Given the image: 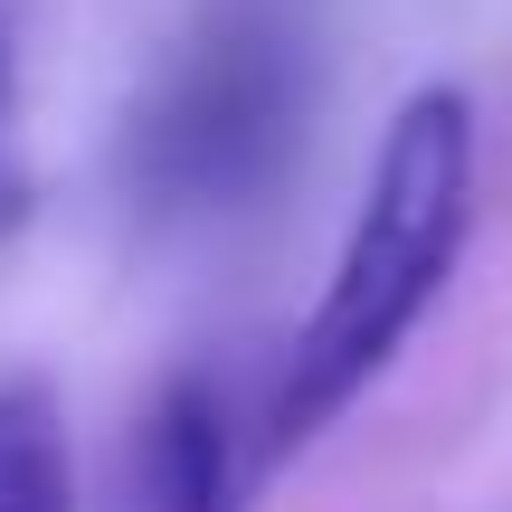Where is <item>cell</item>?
Masks as SVG:
<instances>
[{"label": "cell", "mask_w": 512, "mask_h": 512, "mask_svg": "<svg viewBox=\"0 0 512 512\" xmlns=\"http://www.w3.org/2000/svg\"><path fill=\"white\" fill-rule=\"evenodd\" d=\"M313 105V57L275 10H219L171 48L124 133V190L152 219H228L285 181Z\"/></svg>", "instance_id": "cell-2"}, {"label": "cell", "mask_w": 512, "mask_h": 512, "mask_svg": "<svg viewBox=\"0 0 512 512\" xmlns=\"http://www.w3.org/2000/svg\"><path fill=\"white\" fill-rule=\"evenodd\" d=\"M0 512H86L76 503V427L57 370H0Z\"/></svg>", "instance_id": "cell-4"}, {"label": "cell", "mask_w": 512, "mask_h": 512, "mask_svg": "<svg viewBox=\"0 0 512 512\" xmlns=\"http://www.w3.org/2000/svg\"><path fill=\"white\" fill-rule=\"evenodd\" d=\"M475 219H484V114L456 76H427L389 105L342 256L313 285L304 323L275 361V389L256 399V475L266 484L304 465L399 370V351L427 332V313L456 285Z\"/></svg>", "instance_id": "cell-1"}, {"label": "cell", "mask_w": 512, "mask_h": 512, "mask_svg": "<svg viewBox=\"0 0 512 512\" xmlns=\"http://www.w3.org/2000/svg\"><path fill=\"white\" fill-rule=\"evenodd\" d=\"M124 494L133 512H256V494H266L256 418H238V399L209 361H181L152 380L143 418H133Z\"/></svg>", "instance_id": "cell-3"}, {"label": "cell", "mask_w": 512, "mask_h": 512, "mask_svg": "<svg viewBox=\"0 0 512 512\" xmlns=\"http://www.w3.org/2000/svg\"><path fill=\"white\" fill-rule=\"evenodd\" d=\"M10 114H19V48H10V19H0V228L29 209V190L10 181Z\"/></svg>", "instance_id": "cell-5"}]
</instances>
